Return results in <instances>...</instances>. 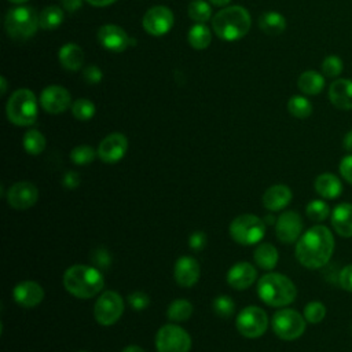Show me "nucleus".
<instances>
[{
  "label": "nucleus",
  "mask_w": 352,
  "mask_h": 352,
  "mask_svg": "<svg viewBox=\"0 0 352 352\" xmlns=\"http://www.w3.org/2000/svg\"><path fill=\"white\" fill-rule=\"evenodd\" d=\"M342 69H344L342 59L337 55H329L322 62V72L326 77L336 78L342 73Z\"/></svg>",
  "instance_id": "39"
},
{
  "label": "nucleus",
  "mask_w": 352,
  "mask_h": 352,
  "mask_svg": "<svg viewBox=\"0 0 352 352\" xmlns=\"http://www.w3.org/2000/svg\"><path fill=\"white\" fill-rule=\"evenodd\" d=\"M155 346L158 352H188L191 337L177 324H165L155 334Z\"/></svg>",
  "instance_id": "9"
},
{
  "label": "nucleus",
  "mask_w": 352,
  "mask_h": 352,
  "mask_svg": "<svg viewBox=\"0 0 352 352\" xmlns=\"http://www.w3.org/2000/svg\"><path fill=\"white\" fill-rule=\"evenodd\" d=\"M342 147L345 151L348 153H352V129L348 131L345 135H344V139H342Z\"/></svg>",
  "instance_id": "49"
},
{
  "label": "nucleus",
  "mask_w": 352,
  "mask_h": 352,
  "mask_svg": "<svg viewBox=\"0 0 352 352\" xmlns=\"http://www.w3.org/2000/svg\"><path fill=\"white\" fill-rule=\"evenodd\" d=\"M213 311L216 315H219L221 318H228L235 311V302L228 296H224V294L217 296L213 300Z\"/></svg>",
  "instance_id": "40"
},
{
  "label": "nucleus",
  "mask_w": 352,
  "mask_h": 352,
  "mask_svg": "<svg viewBox=\"0 0 352 352\" xmlns=\"http://www.w3.org/2000/svg\"><path fill=\"white\" fill-rule=\"evenodd\" d=\"M8 1L15 3V4H21V3H25V1H28V0H8Z\"/></svg>",
  "instance_id": "54"
},
{
  "label": "nucleus",
  "mask_w": 352,
  "mask_h": 352,
  "mask_svg": "<svg viewBox=\"0 0 352 352\" xmlns=\"http://www.w3.org/2000/svg\"><path fill=\"white\" fill-rule=\"evenodd\" d=\"M60 4H62L63 11L74 12V11H77L78 8H81V6H82V0H62V1H60Z\"/></svg>",
  "instance_id": "48"
},
{
  "label": "nucleus",
  "mask_w": 352,
  "mask_h": 352,
  "mask_svg": "<svg viewBox=\"0 0 352 352\" xmlns=\"http://www.w3.org/2000/svg\"><path fill=\"white\" fill-rule=\"evenodd\" d=\"M297 85L305 95H318L324 88V77L315 70H307L300 74Z\"/></svg>",
  "instance_id": "27"
},
{
  "label": "nucleus",
  "mask_w": 352,
  "mask_h": 352,
  "mask_svg": "<svg viewBox=\"0 0 352 352\" xmlns=\"http://www.w3.org/2000/svg\"><path fill=\"white\" fill-rule=\"evenodd\" d=\"M329 99L340 110H352V80L337 78L329 88Z\"/></svg>",
  "instance_id": "23"
},
{
  "label": "nucleus",
  "mask_w": 352,
  "mask_h": 352,
  "mask_svg": "<svg viewBox=\"0 0 352 352\" xmlns=\"http://www.w3.org/2000/svg\"><path fill=\"white\" fill-rule=\"evenodd\" d=\"M257 294L267 305L282 308L296 300L297 287L286 275L267 272L257 282Z\"/></svg>",
  "instance_id": "3"
},
{
  "label": "nucleus",
  "mask_w": 352,
  "mask_h": 352,
  "mask_svg": "<svg viewBox=\"0 0 352 352\" xmlns=\"http://www.w3.org/2000/svg\"><path fill=\"white\" fill-rule=\"evenodd\" d=\"M199 275H201L199 264L194 257L182 256L175 263L173 276L177 285L183 287H191L198 282Z\"/></svg>",
  "instance_id": "18"
},
{
  "label": "nucleus",
  "mask_w": 352,
  "mask_h": 352,
  "mask_svg": "<svg viewBox=\"0 0 352 352\" xmlns=\"http://www.w3.org/2000/svg\"><path fill=\"white\" fill-rule=\"evenodd\" d=\"M304 223L301 216L294 210L280 213L275 221V232L282 243H294L302 235Z\"/></svg>",
  "instance_id": "13"
},
{
  "label": "nucleus",
  "mask_w": 352,
  "mask_h": 352,
  "mask_svg": "<svg viewBox=\"0 0 352 352\" xmlns=\"http://www.w3.org/2000/svg\"><path fill=\"white\" fill-rule=\"evenodd\" d=\"M192 304L188 300L177 298L169 304L166 315L173 322H183L192 315Z\"/></svg>",
  "instance_id": "31"
},
{
  "label": "nucleus",
  "mask_w": 352,
  "mask_h": 352,
  "mask_svg": "<svg viewBox=\"0 0 352 352\" xmlns=\"http://www.w3.org/2000/svg\"><path fill=\"white\" fill-rule=\"evenodd\" d=\"M253 258L256 261V264L267 271H271L276 267L278 260H279V253L276 250V248L271 243H260L254 252H253Z\"/></svg>",
  "instance_id": "26"
},
{
  "label": "nucleus",
  "mask_w": 352,
  "mask_h": 352,
  "mask_svg": "<svg viewBox=\"0 0 352 352\" xmlns=\"http://www.w3.org/2000/svg\"><path fill=\"white\" fill-rule=\"evenodd\" d=\"M258 26L267 34H280L286 29V19L276 11H267L260 15Z\"/></svg>",
  "instance_id": "28"
},
{
  "label": "nucleus",
  "mask_w": 352,
  "mask_h": 352,
  "mask_svg": "<svg viewBox=\"0 0 352 352\" xmlns=\"http://www.w3.org/2000/svg\"><path fill=\"white\" fill-rule=\"evenodd\" d=\"M85 1H88L91 6H95V7H106L116 3L117 0H85Z\"/></svg>",
  "instance_id": "50"
},
{
  "label": "nucleus",
  "mask_w": 352,
  "mask_h": 352,
  "mask_svg": "<svg viewBox=\"0 0 352 352\" xmlns=\"http://www.w3.org/2000/svg\"><path fill=\"white\" fill-rule=\"evenodd\" d=\"M326 307L322 301H318V300H314V301H309L305 307H304V311H302V315L307 320V323H311V324H318L320 323L324 316H326Z\"/></svg>",
  "instance_id": "35"
},
{
  "label": "nucleus",
  "mask_w": 352,
  "mask_h": 352,
  "mask_svg": "<svg viewBox=\"0 0 352 352\" xmlns=\"http://www.w3.org/2000/svg\"><path fill=\"white\" fill-rule=\"evenodd\" d=\"M12 297L18 305L33 308L43 301L44 289L34 280H23L14 287Z\"/></svg>",
  "instance_id": "19"
},
{
  "label": "nucleus",
  "mask_w": 352,
  "mask_h": 352,
  "mask_svg": "<svg viewBox=\"0 0 352 352\" xmlns=\"http://www.w3.org/2000/svg\"><path fill=\"white\" fill-rule=\"evenodd\" d=\"M316 194L323 199H336L342 194L344 186L338 176L331 172H323L316 176L314 182Z\"/></svg>",
  "instance_id": "22"
},
{
  "label": "nucleus",
  "mask_w": 352,
  "mask_h": 352,
  "mask_svg": "<svg viewBox=\"0 0 352 352\" xmlns=\"http://www.w3.org/2000/svg\"><path fill=\"white\" fill-rule=\"evenodd\" d=\"M213 6H217V7H223V6H227L231 0H209Z\"/></svg>",
  "instance_id": "52"
},
{
  "label": "nucleus",
  "mask_w": 352,
  "mask_h": 352,
  "mask_svg": "<svg viewBox=\"0 0 352 352\" xmlns=\"http://www.w3.org/2000/svg\"><path fill=\"white\" fill-rule=\"evenodd\" d=\"M98 41L111 52H121L132 43L125 30L117 25L100 26L98 30Z\"/></svg>",
  "instance_id": "17"
},
{
  "label": "nucleus",
  "mask_w": 352,
  "mask_h": 352,
  "mask_svg": "<svg viewBox=\"0 0 352 352\" xmlns=\"http://www.w3.org/2000/svg\"><path fill=\"white\" fill-rule=\"evenodd\" d=\"M187 38L192 48L204 50L210 44L212 34H210V30L208 26H205L204 23H197L188 30Z\"/></svg>",
  "instance_id": "30"
},
{
  "label": "nucleus",
  "mask_w": 352,
  "mask_h": 352,
  "mask_svg": "<svg viewBox=\"0 0 352 352\" xmlns=\"http://www.w3.org/2000/svg\"><path fill=\"white\" fill-rule=\"evenodd\" d=\"M92 261L96 264L99 268H107L111 263V256L104 248H98L94 254H92Z\"/></svg>",
  "instance_id": "44"
},
{
  "label": "nucleus",
  "mask_w": 352,
  "mask_h": 352,
  "mask_svg": "<svg viewBox=\"0 0 352 352\" xmlns=\"http://www.w3.org/2000/svg\"><path fill=\"white\" fill-rule=\"evenodd\" d=\"M59 62L66 70L76 72L84 63V51L74 43H67L59 50Z\"/></svg>",
  "instance_id": "25"
},
{
  "label": "nucleus",
  "mask_w": 352,
  "mask_h": 352,
  "mask_svg": "<svg viewBox=\"0 0 352 352\" xmlns=\"http://www.w3.org/2000/svg\"><path fill=\"white\" fill-rule=\"evenodd\" d=\"M72 113H73L74 118H77L80 121H88L95 114V104L89 99H85V98L77 99L76 102L72 103Z\"/></svg>",
  "instance_id": "37"
},
{
  "label": "nucleus",
  "mask_w": 352,
  "mask_h": 352,
  "mask_svg": "<svg viewBox=\"0 0 352 352\" xmlns=\"http://www.w3.org/2000/svg\"><path fill=\"white\" fill-rule=\"evenodd\" d=\"M336 248L333 231L322 224L312 226L296 242L297 261L308 270H319L329 264Z\"/></svg>",
  "instance_id": "1"
},
{
  "label": "nucleus",
  "mask_w": 352,
  "mask_h": 352,
  "mask_svg": "<svg viewBox=\"0 0 352 352\" xmlns=\"http://www.w3.org/2000/svg\"><path fill=\"white\" fill-rule=\"evenodd\" d=\"M235 324L243 337L258 338L265 333L268 327V316L260 307L249 305L238 314Z\"/></svg>",
  "instance_id": "10"
},
{
  "label": "nucleus",
  "mask_w": 352,
  "mask_h": 352,
  "mask_svg": "<svg viewBox=\"0 0 352 352\" xmlns=\"http://www.w3.org/2000/svg\"><path fill=\"white\" fill-rule=\"evenodd\" d=\"M63 286L77 298H91L103 289L104 279L96 267L76 264L65 271Z\"/></svg>",
  "instance_id": "2"
},
{
  "label": "nucleus",
  "mask_w": 352,
  "mask_h": 352,
  "mask_svg": "<svg viewBox=\"0 0 352 352\" xmlns=\"http://www.w3.org/2000/svg\"><path fill=\"white\" fill-rule=\"evenodd\" d=\"M289 113L296 118H307L312 114V103L301 95H294L287 102Z\"/></svg>",
  "instance_id": "34"
},
{
  "label": "nucleus",
  "mask_w": 352,
  "mask_h": 352,
  "mask_svg": "<svg viewBox=\"0 0 352 352\" xmlns=\"http://www.w3.org/2000/svg\"><path fill=\"white\" fill-rule=\"evenodd\" d=\"M338 170H340L342 180H345L348 184L352 186V153H349L341 158Z\"/></svg>",
  "instance_id": "43"
},
{
  "label": "nucleus",
  "mask_w": 352,
  "mask_h": 352,
  "mask_svg": "<svg viewBox=\"0 0 352 352\" xmlns=\"http://www.w3.org/2000/svg\"><path fill=\"white\" fill-rule=\"evenodd\" d=\"M0 81H1V89H0V94L3 95V94H6V91H7V81H6V77H4V76H1V77H0Z\"/></svg>",
  "instance_id": "53"
},
{
  "label": "nucleus",
  "mask_w": 352,
  "mask_h": 352,
  "mask_svg": "<svg viewBox=\"0 0 352 352\" xmlns=\"http://www.w3.org/2000/svg\"><path fill=\"white\" fill-rule=\"evenodd\" d=\"M63 8L58 6H48L38 15L40 28L45 30H54L63 22Z\"/></svg>",
  "instance_id": "29"
},
{
  "label": "nucleus",
  "mask_w": 352,
  "mask_h": 352,
  "mask_svg": "<svg viewBox=\"0 0 352 352\" xmlns=\"http://www.w3.org/2000/svg\"><path fill=\"white\" fill-rule=\"evenodd\" d=\"M208 242L206 234L204 231H194L188 238V245L192 250H202Z\"/></svg>",
  "instance_id": "46"
},
{
  "label": "nucleus",
  "mask_w": 352,
  "mask_h": 352,
  "mask_svg": "<svg viewBox=\"0 0 352 352\" xmlns=\"http://www.w3.org/2000/svg\"><path fill=\"white\" fill-rule=\"evenodd\" d=\"M38 23V15L32 7L19 6L8 10L4 21L7 34L14 40H26L36 32Z\"/></svg>",
  "instance_id": "6"
},
{
  "label": "nucleus",
  "mask_w": 352,
  "mask_h": 352,
  "mask_svg": "<svg viewBox=\"0 0 352 352\" xmlns=\"http://www.w3.org/2000/svg\"><path fill=\"white\" fill-rule=\"evenodd\" d=\"M188 16L198 22H206L212 16V8L205 0H192L188 4Z\"/></svg>",
  "instance_id": "36"
},
{
  "label": "nucleus",
  "mask_w": 352,
  "mask_h": 352,
  "mask_svg": "<svg viewBox=\"0 0 352 352\" xmlns=\"http://www.w3.org/2000/svg\"><path fill=\"white\" fill-rule=\"evenodd\" d=\"M62 184L63 187L69 188V190H73L76 188L78 184H80V176L77 172L74 170H69L63 175V179H62Z\"/></svg>",
  "instance_id": "47"
},
{
  "label": "nucleus",
  "mask_w": 352,
  "mask_h": 352,
  "mask_svg": "<svg viewBox=\"0 0 352 352\" xmlns=\"http://www.w3.org/2000/svg\"><path fill=\"white\" fill-rule=\"evenodd\" d=\"M121 352H144V349L139 345H126Z\"/></svg>",
  "instance_id": "51"
},
{
  "label": "nucleus",
  "mask_w": 352,
  "mask_h": 352,
  "mask_svg": "<svg viewBox=\"0 0 352 352\" xmlns=\"http://www.w3.org/2000/svg\"><path fill=\"white\" fill-rule=\"evenodd\" d=\"M128 302L135 311H142L150 305V297L144 292L136 290L128 296Z\"/></svg>",
  "instance_id": "41"
},
{
  "label": "nucleus",
  "mask_w": 352,
  "mask_h": 352,
  "mask_svg": "<svg viewBox=\"0 0 352 352\" xmlns=\"http://www.w3.org/2000/svg\"><path fill=\"white\" fill-rule=\"evenodd\" d=\"M305 213L308 216V219H311L312 221L316 223H322L324 221L327 217H330L331 214V209L327 205L326 199L320 198V199H312L308 202V205L305 206Z\"/></svg>",
  "instance_id": "33"
},
{
  "label": "nucleus",
  "mask_w": 352,
  "mask_h": 352,
  "mask_svg": "<svg viewBox=\"0 0 352 352\" xmlns=\"http://www.w3.org/2000/svg\"><path fill=\"white\" fill-rule=\"evenodd\" d=\"M122 312H124V300L114 290L103 292L98 297L94 307V316L96 322L102 326L114 324L121 318Z\"/></svg>",
  "instance_id": "11"
},
{
  "label": "nucleus",
  "mask_w": 352,
  "mask_h": 352,
  "mask_svg": "<svg viewBox=\"0 0 352 352\" xmlns=\"http://www.w3.org/2000/svg\"><path fill=\"white\" fill-rule=\"evenodd\" d=\"M330 223L333 231L342 238H352V204L341 202L331 209Z\"/></svg>",
  "instance_id": "21"
},
{
  "label": "nucleus",
  "mask_w": 352,
  "mask_h": 352,
  "mask_svg": "<svg viewBox=\"0 0 352 352\" xmlns=\"http://www.w3.org/2000/svg\"><path fill=\"white\" fill-rule=\"evenodd\" d=\"M7 118L18 126H29L37 118V100L30 89H16L6 106Z\"/></svg>",
  "instance_id": "5"
},
{
  "label": "nucleus",
  "mask_w": 352,
  "mask_h": 352,
  "mask_svg": "<svg viewBox=\"0 0 352 352\" xmlns=\"http://www.w3.org/2000/svg\"><path fill=\"white\" fill-rule=\"evenodd\" d=\"M337 283L342 290L352 293V264H346L338 271Z\"/></svg>",
  "instance_id": "42"
},
{
  "label": "nucleus",
  "mask_w": 352,
  "mask_h": 352,
  "mask_svg": "<svg viewBox=\"0 0 352 352\" xmlns=\"http://www.w3.org/2000/svg\"><path fill=\"white\" fill-rule=\"evenodd\" d=\"M265 234V221L260 217L246 213L236 216L230 224L231 238L241 245H256Z\"/></svg>",
  "instance_id": "7"
},
{
  "label": "nucleus",
  "mask_w": 352,
  "mask_h": 352,
  "mask_svg": "<svg viewBox=\"0 0 352 352\" xmlns=\"http://www.w3.org/2000/svg\"><path fill=\"white\" fill-rule=\"evenodd\" d=\"M22 144H23V148L26 150V153H29L32 155H37V154L43 153L45 148V138L37 129H29L23 135Z\"/></svg>",
  "instance_id": "32"
},
{
  "label": "nucleus",
  "mask_w": 352,
  "mask_h": 352,
  "mask_svg": "<svg viewBox=\"0 0 352 352\" xmlns=\"http://www.w3.org/2000/svg\"><path fill=\"white\" fill-rule=\"evenodd\" d=\"M274 333L285 341L300 338L307 327V320L302 314L292 308H283L274 314L271 319Z\"/></svg>",
  "instance_id": "8"
},
{
  "label": "nucleus",
  "mask_w": 352,
  "mask_h": 352,
  "mask_svg": "<svg viewBox=\"0 0 352 352\" xmlns=\"http://www.w3.org/2000/svg\"><path fill=\"white\" fill-rule=\"evenodd\" d=\"M128 150V140L122 133L107 135L98 147V157L106 164H116L125 155Z\"/></svg>",
  "instance_id": "15"
},
{
  "label": "nucleus",
  "mask_w": 352,
  "mask_h": 352,
  "mask_svg": "<svg viewBox=\"0 0 352 352\" xmlns=\"http://www.w3.org/2000/svg\"><path fill=\"white\" fill-rule=\"evenodd\" d=\"M173 12L165 6H155L146 11L142 19L144 30L151 36H164L173 26Z\"/></svg>",
  "instance_id": "12"
},
{
  "label": "nucleus",
  "mask_w": 352,
  "mask_h": 352,
  "mask_svg": "<svg viewBox=\"0 0 352 352\" xmlns=\"http://www.w3.org/2000/svg\"><path fill=\"white\" fill-rule=\"evenodd\" d=\"M80 352H87V351H80Z\"/></svg>",
  "instance_id": "55"
},
{
  "label": "nucleus",
  "mask_w": 352,
  "mask_h": 352,
  "mask_svg": "<svg viewBox=\"0 0 352 352\" xmlns=\"http://www.w3.org/2000/svg\"><path fill=\"white\" fill-rule=\"evenodd\" d=\"M72 103L70 94L60 85H50L40 95V104L50 114L63 113Z\"/></svg>",
  "instance_id": "16"
},
{
  "label": "nucleus",
  "mask_w": 352,
  "mask_h": 352,
  "mask_svg": "<svg viewBox=\"0 0 352 352\" xmlns=\"http://www.w3.org/2000/svg\"><path fill=\"white\" fill-rule=\"evenodd\" d=\"M82 77L88 84H98L102 80L103 74L96 65H89L82 70Z\"/></svg>",
  "instance_id": "45"
},
{
  "label": "nucleus",
  "mask_w": 352,
  "mask_h": 352,
  "mask_svg": "<svg viewBox=\"0 0 352 352\" xmlns=\"http://www.w3.org/2000/svg\"><path fill=\"white\" fill-rule=\"evenodd\" d=\"M38 199V190L30 182H16L7 191V202L11 208L25 210L36 205Z\"/></svg>",
  "instance_id": "14"
},
{
  "label": "nucleus",
  "mask_w": 352,
  "mask_h": 352,
  "mask_svg": "<svg viewBox=\"0 0 352 352\" xmlns=\"http://www.w3.org/2000/svg\"><path fill=\"white\" fill-rule=\"evenodd\" d=\"M96 154L98 153H95V150L91 146L81 144V146H77L72 150L70 160L76 165H87V164H91L95 160Z\"/></svg>",
  "instance_id": "38"
},
{
  "label": "nucleus",
  "mask_w": 352,
  "mask_h": 352,
  "mask_svg": "<svg viewBox=\"0 0 352 352\" xmlns=\"http://www.w3.org/2000/svg\"><path fill=\"white\" fill-rule=\"evenodd\" d=\"M250 15L241 6H231L220 10L212 19V28L216 36L226 41L239 40L250 29Z\"/></svg>",
  "instance_id": "4"
},
{
  "label": "nucleus",
  "mask_w": 352,
  "mask_h": 352,
  "mask_svg": "<svg viewBox=\"0 0 352 352\" xmlns=\"http://www.w3.org/2000/svg\"><path fill=\"white\" fill-rule=\"evenodd\" d=\"M293 198L292 190L286 184H274L263 195V205L271 212L285 209Z\"/></svg>",
  "instance_id": "24"
},
{
  "label": "nucleus",
  "mask_w": 352,
  "mask_h": 352,
  "mask_svg": "<svg viewBox=\"0 0 352 352\" xmlns=\"http://www.w3.org/2000/svg\"><path fill=\"white\" fill-rule=\"evenodd\" d=\"M257 278L256 268L246 261L234 264L227 272V283L236 290H245L250 287Z\"/></svg>",
  "instance_id": "20"
}]
</instances>
